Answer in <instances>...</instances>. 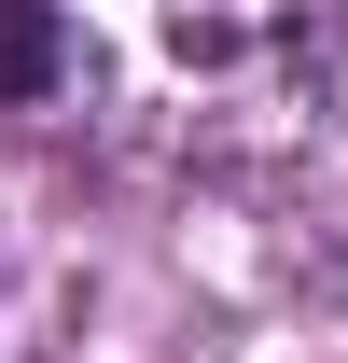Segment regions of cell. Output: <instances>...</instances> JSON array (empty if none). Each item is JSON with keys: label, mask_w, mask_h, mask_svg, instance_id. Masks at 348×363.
I'll return each mask as SVG.
<instances>
[{"label": "cell", "mask_w": 348, "mask_h": 363, "mask_svg": "<svg viewBox=\"0 0 348 363\" xmlns=\"http://www.w3.org/2000/svg\"><path fill=\"white\" fill-rule=\"evenodd\" d=\"M0 112H70V14L0 0Z\"/></svg>", "instance_id": "2"}, {"label": "cell", "mask_w": 348, "mask_h": 363, "mask_svg": "<svg viewBox=\"0 0 348 363\" xmlns=\"http://www.w3.org/2000/svg\"><path fill=\"white\" fill-rule=\"evenodd\" d=\"M70 112L168 168H279L335 112L348 0H56Z\"/></svg>", "instance_id": "1"}]
</instances>
